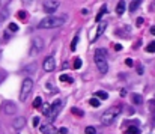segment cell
Here are the masks:
<instances>
[{
    "label": "cell",
    "mask_w": 155,
    "mask_h": 134,
    "mask_svg": "<svg viewBox=\"0 0 155 134\" xmlns=\"http://www.w3.org/2000/svg\"><path fill=\"white\" fill-rule=\"evenodd\" d=\"M119 113H120L119 107H110V109L106 110V111L101 115V119H99V121H101L102 125H112Z\"/></svg>",
    "instance_id": "3"
},
{
    "label": "cell",
    "mask_w": 155,
    "mask_h": 134,
    "mask_svg": "<svg viewBox=\"0 0 155 134\" xmlns=\"http://www.w3.org/2000/svg\"><path fill=\"white\" fill-rule=\"evenodd\" d=\"M146 51H148V53H155V41H152L151 44H148Z\"/></svg>",
    "instance_id": "24"
},
{
    "label": "cell",
    "mask_w": 155,
    "mask_h": 134,
    "mask_svg": "<svg viewBox=\"0 0 155 134\" xmlns=\"http://www.w3.org/2000/svg\"><path fill=\"white\" fill-rule=\"evenodd\" d=\"M2 110L5 115H15L17 113V104L12 101H5L2 104Z\"/></svg>",
    "instance_id": "7"
},
{
    "label": "cell",
    "mask_w": 155,
    "mask_h": 134,
    "mask_svg": "<svg viewBox=\"0 0 155 134\" xmlns=\"http://www.w3.org/2000/svg\"><path fill=\"white\" fill-rule=\"evenodd\" d=\"M33 89V80L32 79H24L23 85H21V91H20V99L26 101L27 97L30 95V92Z\"/></svg>",
    "instance_id": "4"
},
{
    "label": "cell",
    "mask_w": 155,
    "mask_h": 134,
    "mask_svg": "<svg viewBox=\"0 0 155 134\" xmlns=\"http://www.w3.org/2000/svg\"><path fill=\"white\" fill-rule=\"evenodd\" d=\"M41 105H42V98L41 97L35 98V101H33V107H35V109H41Z\"/></svg>",
    "instance_id": "20"
},
{
    "label": "cell",
    "mask_w": 155,
    "mask_h": 134,
    "mask_svg": "<svg viewBox=\"0 0 155 134\" xmlns=\"http://www.w3.org/2000/svg\"><path fill=\"white\" fill-rule=\"evenodd\" d=\"M114 50H116V51H120V50H122V45H120V44H116V45H114Z\"/></svg>",
    "instance_id": "35"
},
{
    "label": "cell",
    "mask_w": 155,
    "mask_h": 134,
    "mask_svg": "<svg viewBox=\"0 0 155 134\" xmlns=\"http://www.w3.org/2000/svg\"><path fill=\"white\" fill-rule=\"evenodd\" d=\"M131 99H132V103L134 104H142L143 103V98H142V95H139V93H132Z\"/></svg>",
    "instance_id": "17"
},
{
    "label": "cell",
    "mask_w": 155,
    "mask_h": 134,
    "mask_svg": "<svg viewBox=\"0 0 155 134\" xmlns=\"http://www.w3.org/2000/svg\"><path fill=\"white\" fill-rule=\"evenodd\" d=\"M59 6H60L59 0H44V9L48 14H54Z\"/></svg>",
    "instance_id": "5"
},
{
    "label": "cell",
    "mask_w": 155,
    "mask_h": 134,
    "mask_svg": "<svg viewBox=\"0 0 155 134\" xmlns=\"http://www.w3.org/2000/svg\"><path fill=\"white\" fill-rule=\"evenodd\" d=\"M39 130H41V133H44V134H56V133H57V130H56L51 124L41 125V127H39Z\"/></svg>",
    "instance_id": "10"
},
{
    "label": "cell",
    "mask_w": 155,
    "mask_h": 134,
    "mask_svg": "<svg viewBox=\"0 0 155 134\" xmlns=\"http://www.w3.org/2000/svg\"><path fill=\"white\" fill-rule=\"evenodd\" d=\"M106 51L102 48H98L95 51V63H96V68L101 74H106L108 71V63H107V59H106Z\"/></svg>",
    "instance_id": "2"
},
{
    "label": "cell",
    "mask_w": 155,
    "mask_h": 134,
    "mask_svg": "<svg viewBox=\"0 0 155 134\" xmlns=\"http://www.w3.org/2000/svg\"><path fill=\"white\" fill-rule=\"evenodd\" d=\"M17 17H18V20L24 21V20L27 18V12H26V11H20V12L17 14Z\"/></svg>",
    "instance_id": "26"
},
{
    "label": "cell",
    "mask_w": 155,
    "mask_h": 134,
    "mask_svg": "<svg viewBox=\"0 0 155 134\" xmlns=\"http://www.w3.org/2000/svg\"><path fill=\"white\" fill-rule=\"evenodd\" d=\"M143 21H145V20L142 18V17H139V18H137V21H136V23H137V26H139V27H142V24H143Z\"/></svg>",
    "instance_id": "34"
},
{
    "label": "cell",
    "mask_w": 155,
    "mask_h": 134,
    "mask_svg": "<svg viewBox=\"0 0 155 134\" xmlns=\"http://www.w3.org/2000/svg\"><path fill=\"white\" fill-rule=\"evenodd\" d=\"M44 48V39L41 36H36L33 38V44H32V51H30V54H38L41 50Z\"/></svg>",
    "instance_id": "6"
},
{
    "label": "cell",
    "mask_w": 155,
    "mask_h": 134,
    "mask_svg": "<svg viewBox=\"0 0 155 134\" xmlns=\"http://www.w3.org/2000/svg\"><path fill=\"white\" fill-rule=\"evenodd\" d=\"M71 111H72V115H75V116H78V118H81V116L84 115L83 111H81V110H78L77 107H72L71 109Z\"/></svg>",
    "instance_id": "25"
},
{
    "label": "cell",
    "mask_w": 155,
    "mask_h": 134,
    "mask_svg": "<svg viewBox=\"0 0 155 134\" xmlns=\"http://www.w3.org/2000/svg\"><path fill=\"white\" fill-rule=\"evenodd\" d=\"M148 105H149V110L155 115V99H151L149 103H148Z\"/></svg>",
    "instance_id": "28"
},
{
    "label": "cell",
    "mask_w": 155,
    "mask_h": 134,
    "mask_svg": "<svg viewBox=\"0 0 155 134\" xmlns=\"http://www.w3.org/2000/svg\"><path fill=\"white\" fill-rule=\"evenodd\" d=\"M95 98H99V99H107L108 93L106 91H96L95 92Z\"/></svg>",
    "instance_id": "16"
},
{
    "label": "cell",
    "mask_w": 155,
    "mask_h": 134,
    "mask_svg": "<svg viewBox=\"0 0 155 134\" xmlns=\"http://www.w3.org/2000/svg\"><path fill=\"white\" fill-rule=\"evenodd\" d=\"M62 107H63V101L62 99H56L53 103V105H51V109H50V118H56V116L60 113V110H62Z\"/></svg>",
    "instance_id": "8"
},
{
    "label": "cell",
    "mask_w": 155,
    "mask_h": 134,
    "mask_svg": "<svg viewBox=\"0 0 155 134\" xmlns=\"http://www.w3.org/2000/svg\"><path fill=\"white\" fill-rule=\"evenodd\" d=\"M84 133L86 134H96V128L95 127H86Z\"/></svg>",
    "instance_id": "27"
},
{
    "label": "cell",
    "mask_w": 155,
    "mask_h": 134,
    "mask_svg": "<svg viewBox=\"0 0 155 134\" xmlns=\"http://www.w3.org/2000/svg\"><path fill=\"white\" fill-rule=\"evenodd\" d=\"M11 2H12V0H0V6L5 8V6H8V5H9Z\"/></svg>",
    "instance_id": "33"
},
{
    "label": "cell",
    "mask_w": 155,
    "mask_h": 134,
    "mask_svg": "<svg viewBox=\"0 0 155 134\" xmlns=\"http://www.w3.org/2000/svg\"><path fill=\"white\" fill-rule=\"evenodd\" d=\"M26 125V119H24L23 116H20V118H15V121L12 122V127H14V130H21V128Z\"/></svg>",
    "instance_id": "12"
},
{
    "label": "cell",
    "mask_w": 155,
    "mask_h": 134,
    "mask_svg": "<svg viewBox=\"0 0 155 134\" xmlns=\"http://www.w3.org/2000/svg\"><path fill=\"white\" fill-rule=\"evenodd\" d=\"M106 29H107V23H106V21L99 23V24H98V29H96L95 38H92V41H96V39H98V38L101 36V35L104 33V32H106Z\"/></svg>",
    "instance_id": "11"
},
{
    "label": "cell",
    "mask_w": 155,
    "mask_h": 134,
    "mask_svg": "<svg viewBox=\"0 0 155 134\" xmlns=\"http://www.w3.org/2000/svg\"><path fill=\"white\" fill-rule=\"evenodd\" d=\"M72 66H74V69H80V68H81V59H80V57H75Z\"/></svg>",
    "instance_id": "22"
},
{
    "label": "cell",
    "mask_w": 155,
    "mask_h": 134,
    "mask_svg": "<svg viewBox=\"0 0 155 134\" xmlns=\"http://www.w3.org/2000/svg\"><path fill=\"white\" fill-rule=\"evenodd\" d=\"M107 12V6H106V5H104V6H101V9H99V11H98V14H96V17H95V20L96 21H98V23H99V21H101V18H102V15H104V14Z\"/></svg>",
    "instance_id": "14"
},
{
    "label": "cell",
    "mask_w": 155,
    "mask_h": 134,
    "mask_svg": "<svg viewBox=\"0 0 155 134\" xmlns=\"http://www.w3.org/2000/svg\"><path fill=\"white\" fill-rule=\"evenodd\" d=\"M137 72L142 75V74H143V66H137Z\"/></svg>",
    "instance_id": "38"
},
{
    "label": "cell",
    "mask_w": 155,
    "mask_h": 134,
    "mask_svg": "<svg viewBox=\"0 0 155 134\" xmlns=\"http://www.w3.org/2000/svg\"><path fill=\"white\" fill-rule=\"evenodd\" d=\"M126 134H140V130L137 127H130L126 130Z\"/></svg>",
    "instance_id": "21"
},
{
    "label": "cell",
    "mask_w": 155,
    "mask_h": 134,
    "mask_svg": "<svg viewBox=\"0 0 155 134\" xmlns=\"http://www.w3.org/2000/svg\"><path fill=\"white\" fill-rule=\"evenodd\" d=\"M125 8H126L125 0H119L118 5H116V14H118V15H122V14L125 12Z\"/></svg>",
    "instance_id": "13"
},
{
    "label": "cell",
    "mask_w": 155,
    "mask_h": 134,
    "mask_svg": "<svg viewBox=\"0 0 155 134\" xmlns=\"http://www.w3.org/2000/svg\"><path fill=\"white\" fill-rule=\"evenodd\" d=\"M125 65H126V66H134V60L130 59V57H126V59H125Z\"/></svg>",
    "instance_id": "30"
},
{
    "label": "cell",
    "mask_w": 155,
    "mask_h": 134,
    "mask_svg": "<svg viewBox=\"0 0 155 134\" xmlns=\"http://www.w3.org/2000/svg\"><path fill=\"white\" fill-rule=\"evenodd\" d=\"M89 104L93 105V107H98V105H99V99H98V98H92V99L89 101Z\"/></svg>",
    "instance_id": "29"
},
{
    "label": "cell",
    "mask_w": 155,
    "mask_h": 134,
    "mask_svg": "<svg viewBox=\"0 0 155 134\" xmlns=\"http://www.w3.org/2000/svg\"><path fill=\"white\" fill-rule=\"evenodd\" d=\"M59 80L60 81H66V83H72V79L69 77V75H66V74H62L59 77Z\"/></svg>",
    "instance_id": "23"
},
{
    "label": "cell",
    "mask_w": 155,
    "mask_h": 134,
    "mask_svg": "<svg viewBox=\"0 0 155 134\" xmlns=\"http://www.w3.org/2000/svg\"><path fill=\"white\" fill-rule=\"evenodd\" d=\"M59 133H60V134H66V133H68V130H66V128H60Z\"/></svg>",
    "instance_id": "36"
},
{
    "label": "cell",
    "mask_w": 155,
    "mask_h": 134,
    "mask_svg": "<svg viewBox=\"0 0 155 134\" xmlns=\"http://www.w3.org/2000/svg\"><path fill=\"white\" fill-rule=\"evenodd\" d=\"M68 21V15L66 14H57V15H50L45 17L44 20L39 21V29H54V27H60Z\"/></svg>",
    "instance_id": "1"
},
{
    "label": "cell",
    "mask_w": 155,
    "mask_h": 134,
    "mask_svg": "<svg viewBox=\"0 0 155 134\" xmlns=\"http://www.w3.org/2000/svg\"><path fill=\"white\" fill-rule=\"evenodd\" d=\"M42 68H44V71H47V72L54 71V68H56V60H54L53 56L45 57V60H44V63H42Z\"/></svg>",
    "instance_id": "9"
},
{
    "label": "cell",
    "mask_w": 155,
    "mask_h": 134,
    "mask_svg": "<svg viewBox=\"0 0 155 134\" xmlns=\"http://www.w3.org/2000/svg\"><path fill=\"white\" fill-rule=\"evenodd\" d=\"M41 111H42V113H44V115H45V116H48V115H50V109H51V105H50V104H47V103H45V104H44V105H41Z\"/></svg>",
    "instance_id": "18"
},
{
    "label": "cell",
    "mask_w": 155,
    "mask_h": 134,
    "mask_svg": "<svg viewBox=\"0 0 155 134\" xmlns=\"http://www.w3.org/2000/svg\"><path fill=\"white\" fill-rule=\"evenodd\" d=\"M151 33H152V35H155V26H152V27H151Z\"/></svg>",
    "instance_id": "39"
},
{
    "label": "cell",
    "mask_w": 155,
    "mask_h": 134,
    "mask_svg": "<svg viewBox=\"0 0 155 134\" xmlns=\"http://www.w3.org/2000/svg\"><path fill=\"white\" fill-rule=\"evenodd\" d=\"M9 30H11V32H17L18 30V26L15 24V23H11V24H9Z\"/></svg>",
    "instance_id": "31"
},
{
    "label": "cell",
    "mask_w": 155,
    "mask_h": 134,
    "mask_svg": "<svg viewBox=\"0 0 155 134\" xmlns=\"http://www.w3.org/2000/svg\"><path fill=\"white\" fill-rule=\"evenodd\" d=\"M140 3H142V0H132L131 3H130V12H134L140 6Z\"/></svg>",
    "instance_id": "15"
},
{
    "label": "cell",
    "mask_w": 155,
    "mask_h": 134,
    "mask_svg": "<svg viewBox=\"0 0 155 134\" xmlns=\"http://www.w3.org/2000/svg\"><path fill=\"white\" fill-rule=\"evenodd\" d=\"M32 125H33V127H38V125H39V118H38V116H35V118L32 119Z\"/></svg>",
    "instance_id": "32"
},
{
    "label": "cell",
    "mask_w": 155,
    "mask_h": 134,
    "mask_svg": "<svg viewBox=\"0 0 155 134\" xmlns=\"http://www.w3.org/2000/svg\"><path fill=\"white\" fill-rule=\"evenodd\" d=\"M78 33L77 35H75V36H74V39H72V42H71V50L72 51H75V48H77V44H78Z\"/></svg>",
    "instance_id": "19"
},
{
    "label": "cell",
    "mask_w": 155,
    "mask_h": 134,
    "mask_svg": "<svg viewBox=\"0 0 155 134\" xmlns=\"http://www.w3.org/2000/svg\"><path fill=\"white\" fill-rule=\"evenodd\" d=\"M6 17H8V12H6V11H3V12H2V17H0V18H2V20H5Z\"/></svg>",
    "instance_id": "37"
}]
</instances>
